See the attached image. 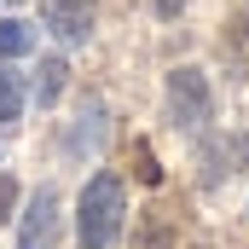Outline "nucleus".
<instances>
[{
	"instance_id": "7ed1b4c3",
	"label": "nucleus",
	"mask_w": 249,
	"mask_h": 249,
	"mask_svg": "<svg viewBox=\"0 0 249 249\" xmlns=\"http://www.w3.org/2000/svg\"><path fill=\"white\" fill-rule=\"evenodd\" d=\"M53 244H58V191L41 186L18 220V249H53Z\"/></svg>"
},
{
	"instance_id": "1a4fd4ad",
	"label": "nucleus",
	"mask_w": 249,
	"mask_h": 249,
	"mask_svg": "<svg viewBox=\"0 0 249 249\" xmlns=\"http://www.w3.org/2000/svg\"><path fill=\"white\" fill-rule=\"evenodd\" d=\"M133 162H139V180H145V186H157V180H162V168L151 162V145H133Z\"/></svg>"
},
{
	"instance_id": "9d476101",
	"label": "nucleus",
	"mask_w": 249,
	"mask_h": 249,
	"mask_svg": "<svg viewBox=\"0 0 249 249\" xmlns=\"http://www.w3.org/2000/svg\"><path fill=\"white\" fill-rule=\"evenodd\" d=\"M6 209H12V180H0V220H6Z\"/></svg>"
},
{
	"instance_id": "f257e3e1",
	"label": "nucleus",
	"mask_w": 249,
	"mask_h": 249,
	"mask_svg": "<svg viewBox=\"0 0 249 249\" xmlns=\"http://www.w3.org/2000/svg\"><path fill=\"white\" fill-rule=\"evenodd\" d=\"M127 220V191L116 174H93L81 186V203H75V232H81V249H116Z\"/></svg>"
},
{
	"instance_id": "0eeeda50",
	"label": "nucleus",
	"mask_w": 249,
	"mask_h": 249,
	"mask_svg": "<svg viewBox=\"0 0 249 249\" xmlns=\"http://www.w3.org/2000/svg\"><path fill=\"white\" fill-rule=\"evenodd\" d=\"M58 87H64V58H47V64H41V87H35V99H41V105H53V99H58Z\"/></svg>"
},
{
	"instance_id": "423d86ee",
	"label": "nucleus",
	"mask_w": 249,
	"mask_h": 249,
	"mask_svg": "<svg viewBox=\"0 0 249 249\" xmlns=\"http://www.w3.org/2000/svg\"><path fill=\"white\" fill-rule=\"evenodd\" d=\"M23 105H29L23 75H18L12 64H0V122H18V116H23Z\"/></svg>"
},
{
	"instance_id": "39448f33",
	"label": "nucleus",
	"mask_w": 249,
	"mask_h": 249,
	"mask_svg": "<svg viewBox=\"0 0 249 249\" xmlns=\"http://www.w3.org/2000/svg\"><path fill=\"white\" fill-rule=\"evenodd\" d=\"M29 53H35V23L29 18H0V58L18 64V58H29Z\"/></svg>"
},
{
	"instance_id": "f03ea898",
	"label": "nucleus",
	"mask_w": 249,
	"mask_h": 249,
	"mask_svg": "<svg viewBox=\"0 0 249 249\" xmlns=\"http://www.w3.org/2000/svg\"><path fill=\"white\" fill-rule=\"evenodd\" d=\"M214 116V93H209V75L203 70H174L168 75V122L174 127H203Z\"/></svg>"
},
{
	"instance_id": "20e7f679",
	"label": "nucleus",
	"mask_w": 249,
	"mask_h": 249,
	"mask_svg": "<svg viewBox=\"0 0 249 249\" xmlns=\"http://www.w3.org/2000/svg\"><path fill=\"white\" fill-rule=\"evenodd\" d=\"M47 29L64 47H81L93 35V0H47Z\"/></svg>"
},
{
	"instance_id": "6e6552de",
	"label": "nucleus",
	"mask_w": 249,
	"mask_h": 249,
	"mask_svg": "<svg viewBox=\"0 0 249 249\" xmlns=\"http://www.w3.org/2000/svg\"><path fill=\"white\" fill-rule=\"evenodd\" d=\"M232 157H249V139H232ZM220 162H226V157H203V186H220V180H226Z\"/></svg>"
},
{
	"instance_id": "9b49d317",
	"label": "nucleus",
	"mask_w": 249,
	"mask_h": 249,
	"mask_svg": "<svg viewBox=\"0 0 249 249\" xmlns=\"http://www.w3.org/2000/svg\"><path fill=\"white\" fill-rule=\"evenodd\" d=\"M244 35H249V12H244Z\"/></svg>"
}]
</instances>
